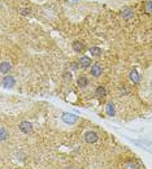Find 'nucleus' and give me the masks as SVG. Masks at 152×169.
I'll return each instance as SVG.
<instances>
[{"mask_svg": "<svg viewBox=\"0 0 152 169\" xmlns=\"http://www.w3.org/2000/svg\"><path fill=\"white\" fill-rule=\"evenodd\" d=\"M14 85H16V79H14L13 76L5 74V76L3 77V79H2V86H3L4 88H12Z\"/></svg>", "mask_w": 152, "mask_h": 169, "instance_id": "f257e3e1", "label": "nucleus"}, {"mask_svg": "<svg viewBox=\"0 0 152 169\" xmlns=\"http://www.w3.org/2000/svg\"><path fill=\"white\" fill-rule=\"evenodd\" d=\"M61 118H62V121L68 125H74L78 121V116H76L73 113H62Z\"/></svg>", "mask_w": 152, "mask_h": 169, "instance_id": "f03ea898", "label": "nucleus"}, {"mask_svg": "<svg viewBox=\"0 0 152 169\" xmlns=\"http://www.w3.org/2000/svg\"><path fill=\"white\" fill-rule=\"evenodd\" d=\"M85 141L87 143H96L99 141V135H98L96 132H92V130L86 132L85 133Z\"/></svg>", "mask_w": 152, "mask_h": 169, "instance_id": "7ed1b4c3", "label": "nucleus"}, {"mask_svg": "<svg viewBox=\"0 0 152 169\" xmlns=\"http://www.w3.org/2000/svg\"><path fill=\"white\" fill-rule=\"evenodd\" d=\"M121 17L124 18V20H131L133 17H134V9L131 7H125L124 9L121 11Z\"/></svg>", "mask_w": 152, "mask_h": 169, "instance_id": "20e7f679", "label": "nucleus"}, {"mask_svg": "<svg viewBox=\"0 0 152 169\" xmlns=\"http://www.w3.org/2000/svg\"><path fill=\"white\" fill-rule=\"evenodd\" d=\"M20 130L23 134H31L33 133V125L29 121H22V122H20Z\"/></svg>", "mask_w": 152, "mask_h": 169, "instance_id": "39448f33", "label": "nucleus"}, {"mask_svg": "<svg viewBox=\"0 0 152 169\" xmlns=\"http://www.w3.org/2000/svg\"><path fill=\"white\" fill-rule=\"evenodd\" d=\"M90 72H91L92 77H100L103 74V68H101V65H99V64L96 62V64H94V65H91Z\"/></svg>", "mask_w": 152, "mask_h": 169, "instance_id": "423d86ee", "label": "nucleus"}, {"mask_svg": "<svg viewBox=\"0 0 152 169\" xmlns=\"http://www.w3.org/2000/svg\"><path fill=\"white\" fill-rule=\"evenodd\" d=\"M78 65L81 68H89L91 67V59L89 56H81V59L78 60Z\"/></svg>", "mask_w": 152, "mask_h": 169, "instance_id": "0eeeda50", "label": "nucleus"}, {"mask_svg": "<svg viewBox=\"0 0 152 169\" xmlns=\"http://www.w3.org/2000/svg\"><path fill=\"white\" fill-rule=\"evenodd\" d=\"M11 69H12V65H11L9 61H3L2 64H0V73L8 74L11 72Z\"/></svg>", "mask_w": 152, "mask_h": 169, "instance_id": "6e6552de", "label": "nucleus"}, {"mask_svg": "<svg viewBox=\"0 0 152 169\" xmlns=\"http://www.w3.org/2000/svg\"><path fill=\"white\" fill-rule=\"evenodd\" d=\"M71 47H73V50L78 53H81L83 50H85V43L82 41H74L71 43Z\"/></svg>", "mask_w": 152, "mask_h": 169, "instance_id": "1a4fd4ad", "label": "nucleus"}, {"mask_svg": "<svg viewBox=\"0 0 152 169\" xmlns=\"http://www.w3.org/2000/svg\"><path fill=\"white\" fill-rule=\"evenodd\" d=\"M130 79H131L134 83H137V85H138V83L140 82V74H139L135 69H133V70L130 72Z\"/></svg>", "mask_w": 152, "mask_h": 169, "instance_id": "9d476101", "label": "nucleus"}, {"mask_svg": "<svg viewBox=\"0 0 152 169\" xmlns=\"http://www.w3.org/2000/svg\"><path fill=\"white\" fill-rule=\"evenodd\" d=\"M77 85H78L79 88H85L87 85H89V79H87V77H85V76H81L78 78Z\"/></svg>", "mask_w": 152, "mask_h": 169, "instance_id": "9b49d317", "label": "nucleus"}, {"mask_svg": "<svg viewBox=\"0 0 152 169\" xmlns=\"http://www.w3.org/2000/svg\"><path fill=\"white\" fill-rule=\"evenodd\" d=\"M9 138V132L4 126H0V141H7Z\"/></svg>", "mask_w": 152, "mask_h": 169, "instance_id": "f8f14e48", "label": "nucleus"}, {"mask_svg": "<svg viewBox=\"0 0 152 169\" xmlns=\"http://www.w3.org/2000/svg\"><path fill=\"white\" fill-rule=\"evenodd\" d=\"M105 112H107V115H108V116H115V113H116V108H115V104L112 103V102L107 104Z\"/></svg>", "mask_w": 152, "mask_h": 169, "instance_id": "ddd939ff", "label": "nucleus"}, {"mask_svg": "<svg viewBox=\"0 0 152 169\" xmlns=\"http://www.w3.org/2000/svg\"><path fill=\"white\" fill-rule=\"evenodd\" d=\"M95 95H96L98 98H104V96L107 95V90H105V87H103V86L96 87V90H95Z\"/></svg>", "mask_w": 152, "mask_h": 169, "instance_id": "4468645a", "label": "nucleus"}, {"mask_svg": "<svg viewBox=\"0 0 152 169\" xmlns=\"http://www.w3.org/2000/svg\"><path fill=\"white\" fill-rule=\"evenodd\" d=\"M89 52H90L92 56H100V55H101V48H99V47H90Z\"/></svg>", "mask_w": 152, "mask_h": 169, "instance_id": "2eb2a0df", "label": "nucleus"}, {"mask_svg": "<svg viewBox=\"0 0 152 169\" xmlns=\"http://www.w3.org/2000/svg\"><path fill=\"white\" fill-rule=\"evenodd\" d=\"M145 7H146V12H147L148 14H151V13H152V2H151V0H147L146 4H145Z\"/></svg>", "mask_w": 152, "mask_h": 169, "instance_id": "dca6fc26", "label": "nucleus"}, {"mask_svg": "<svg viewBox=\"0 0 152 169\" xmlns=\"http://www.w3.org/2000/svg\"><path fill=\"white\" fill-rule=\"evenodd\" d=\"M30 8H22V9H21V14L22 16H27V14H30Z\"/></svg>", "mask_w": 152, "mask_h": 169, "instance_id": "f3484780", "label": "nucleus"}, {"mask_svg": "<svg viewBox=\"0 0 152 169\" xmlns=\"http://www.w3.org/2000/svg\"><path fill=\"white\" fill-rule=\"evenodd\" d=\"M64 78H65L66 81H70L71 79V72H65V73H64Z\"/></svg>", "mask_w": 152, "mask_h": 169, "instance_id": "a211bd4d", "label": "nucleus"}, {"mask_svg": "<svg viewBox=\"0 0 152 169\" xmlns=\"http://www.w3.org/2000/svg\"><path fill=\"white\" fill-rule=\"evenodd\" d=\"M0 5H2V4H0Z\"/></svg>", "mask_w": 152, "mask_h": 169, "instance_id": "6ab92c4d", "label": "nucleus"}]
</instances>
